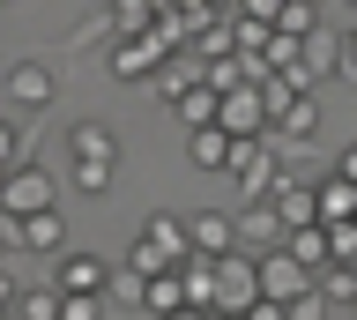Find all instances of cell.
I'll use <instances>...</instances> for the list:
<instances>
[{
  "instance_id": "obj_1",
  "label": "cell",
  "mask_w": 357,
  "mask_h": 320,
  "mask_svg": "<svg viewBox=\"0 0 357 320\" xmlns=\"http://www.w3.org/2000/svg\"><path fill=\"white\" fill-rule=\"evenodd\" d=\"M261 305V253H216V298H208V313H253Z\"/></svg>"
},
{
  "instance_id": "obj_2",
  "label": "cell",
  "mask_w": 357,
  "mask_h": 320,
  "mask_svg": "<svg viewBox=\"0 0 357 320\" xmlns=\"http://www.w3.org/2000/svg\"><path fill=\"white\" fill-rule=\"evenodd\" d=\"M216 119L231 127V135H261V127H275V105H268V90H253V82H231Z\"/></svg>"
},
{
  "instance_id": "obj_3",
  "label": "cell",
  "mask_w": 357,
  "mask_h": 320,
  "mask_svg": "<svg viewBox=\"0 0 357 320\" xmlns=\"http://www.w3.org/2000/svg\"><path fill=\"white\" fill-rule=\"evenodd\" d=\"M52 194H60V186H52V172H38V164H15V172H8V194H0V208H8V216H38V208H52Z\"/></svg>"
},
{
  "instance_id": "obj_4",
  "label": "cell",
  "mask_w": 357,
  "mask_h": 320,
  "mask_svg": "<svg viewBox=\"0 0 357 320\" xmlns=\"http://www.w3.org/2000/svg\"><path fill=\"white\" fill-rule=\"evenodd\" d=\"M223 172L245 186V201L275 186V157H268V142H261V135H238V149H231V164H223Z\"/></svg>"
},
{
  "instance_id": "obj_5",
  "label": "cell",
  "mask_w": 357,
  "mask_h": 320,
  "mask_svg": "<svg viewBox=\"0 0 357 320\" xmlns=\"http://www.w3.org/2000/svg\"><path fill=\"white\" fill-rule=\"evenodd\" d=\"M52 105V68L45 60H15L8 68V112H45Z\"/></svg>"
},
{
  "instance_id": "obj_6",
  "label": "cell",
  "mask_w": 357,
  "mask_h": 320,
  "mask_svg": "<svg viewBox=\"0 0 357 320\" xmlns=\"http://www.w3.org/2000/svg\"><path fill=\"white\" fill-rule=\"evenodd\" d=\"M231 149H238V135H231L223 119H201V127H186V157H194L201 172H223V164H231Z\"/></svg>"
},
{
  "instance_id": "obj_7",
  "label": "cell",
  "mask_w": 357,
  "mask_h": 320,
  "mask_svg": "<svg viewBox=\"0 0 357 320\" xmlns=\"http://www.w3.org/2000/svg\"><path fill=\"white\" fill-rule=\"evenodd\" d=\"M275 135H290L298 149H312V135H320V105H312V90H290L283 105H275Z\"/></svg>"
},
{
  "instance_id": "obj_8",
  "label": "cell",
  "mask_w": 357,
  "mask_h": 320,
  "mask_svg": "<svg viewBox=\"0 0 357 320\" xmlns=\"http://www.w3.org/2000/svg\"><path fill=\"white\" fill-rule=\"evenodd\" d=\"M52 283H60V291H112V268L97 253H60V261H52Z\"/></svg>"
},
{
  "instance_id": "obj_9",
  "label": "cell",
  "mask_w": 357,
  "mask_h": 320,
  "mask_svg": "<svg viewBox=\"0 0 357 320\" xmlns=\"http://www.w3.org/2000/svg\"><path fill=\"white\" fill-rule=\"evenodd\" d=\"M67 157L75 164H119V142H112L105 119H82V127H67Z\"/></svg>"
},
{
  "instance_id": "obj_10",
  "label": "cell",
  "mask_w": 357,
  "mask_h": 320,
  "mask_svg": "<svg viewBox=\"0 0 357 320\" xmlns=\"http://www.w3.org/2000/svg\"><path fill=\"white\" fill-rule=\"evenodd\" d=\"M142 305H149V313H178V305H194V283H186V268H156L149 283H142Z\"/></svg>"
},
{
  "instance_id": "obj_11",
  "label": "cell",
  "mask_w": 357,
  "mask_h": 320,
  "mask_svg": "<svg viewBox=\"0 0 357 320\" xmlns=\"http://www.w3.org/2000/svg\"><path fill=\"white\" fill-rule=\"evenodd\" d=\"M186 224H194V246H201V253L245 246V238H238V216H223V208H201V216H186Z\"/></svg>"
},
{
  "instance_id": "obj_12",
  "label": "cell",
  "mask_w": 357,
  "mask_h": 320,
  "mask_svg": "<svg viewBox=\"0 0 357 320\" xmlns=\"http://www.w3.org/2000/svg\"><path fill=\"white\" fill-rule=\"evenodd\" d=\"M142 238H149L156 253H172V261H186V253H194V224H178V216H149V224H142Z\"/></svg>"
},
{
  "instance_id": "obj_13",
  "label": "cell",
  "mask_w": 357,
  "mask_h": 320,
  "mask_svg": "<svg viewBox=\"0 0 357 320\" xmlns=\"http://www.w3.org/2000/svg\"><path fill=\"white\" fill-rule=\"evenodd\" d=\"M156 60H164V38H134V45L112 52V75L119 82H142V68H156Z\"/></svg>"
},
{
  "instance_id": "obj_14",
  "label": "cell",
  "mask_w": 357,
  "mask_h": 320,
  "mask_svg": "<svg viewBox=\"0 0 357 320\" xmlns=\"http://www.w3.org/2000/svg\"><path fill=\"white\" fill-rule=\"evenodd\" d=\"M30 142H38V135H30V112H15V119H8V135H0V164H8V172L30 164Z\"/></svg>"
},
{
  "instance_id": "obj_15",
  "label": "cell",
  "mask_w": 357,
  "mask_h": 320,
  "mask_svg": "<svg viewBox=\"0 0 357 320\" xmlns=\"http://www.w3.org/2000/svg\"><path fill=\"white\" fill-rule=\"evenodd\" d=\"M112 179H119V164H75V194H89V201H105Z\"/></svg>"
},
{
  "instance_id": "obj_16",
  "label": "cell",
  "mask_w": 357,
  "mask_h": 320,
  "mask_svg": "<svg viewBox=\"0 0 357 320\" xmlns=\"http://www.w3.org/2000/svg\"><path fill=\"white\" fill-rule=\"evenodd\" d=\"M320 305H357V275L350 268H328V275H320Z\"/></svg>"
},
{
  "instance_id": "obj_17",
  "label": "cell",
  "mask_w": 357,
  "mask_h": 320,
  "mask_svg": "<svg viewBox=\"0 0 357 320\" xmlns=\"http://www.w3.org/2000/svg\"><path fill=\"white\" fill-rule=\"evenodd\" d=\"M112 15H119L127 30H142V23H149V0H112Z\"/></svg>"
},
{
  "instance_id": "obj_18",
  "label": "cell",
  "mask_w": 357,
  "mask_h": 320,
  "mask_svg": "<svg viewBox=\"0 0 357 320\" xmlns=\"http://www.w3.org/2000/svg\"><path fill=\"white\" fill-rule=\"evenodd\" d=\"M335 172H350V179H357V149H342V157H335Z\"/></svg>"
},
{
  "instance_id": "obj_19",
  "label": "cell",
  "mask_w": 357,
  "mask_h": 320,
  "mask_svg": "<svg viewBox=\"0 0 357 320\" xmlns=\"http://www.w3.org/2000/svg\"><path fill=\"white\" fill-rule=\"evenodd\" d=\"M350 52H357V30H350Z\"/></svg>"
},
{
  "instance_id": "obj_20",
  "label": "cell",
  "mask_w": 357,
  "mask_h": 320,
  "mask_svg": "<svg viewBox=\"0 0 357 320\" xmlns=\"http://www.w3.org/2000/svg\"><path fill=\"white\" fill-rule=\"evenodd\" d=\"M350 8H357V0H350Z\"/></svg>"
}]
</instances>
